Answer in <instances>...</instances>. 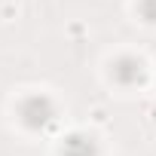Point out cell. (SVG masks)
I'll list each match as a JSON object with an SVG mask.
<instances>
[{"label":"cell","mask_w":156,"mask_h":156,"mask_svg":"<svg viewBox=\"0 0 156 156\" xmlns=\"http://www.w3.org/2000/svg\"><path fill=\"white\" fill-rule=\"evenodd\" d=\"M144 73H147L144 61L135 58V55H122V58H116L110 64V76H113V83H119V86H138L144 80Z\"/></svg>","instance_id":"2"},{"label":"cell","mask_w":156,"mask_h":156,"mask_svg":"<svg viewBox=\"0 0 156 156\" xmlns=\"http://www.w3.org/2000/svg\"><path fill=\"white\" fill-rule=\"evenodd\" d=\"M19 119H22V126L31 129V132L49 129V126L55 122V104H52V98H46V95H28V98H22V104H19Z\"/></svg>","instance_id":"1"},{"label":"cell","mask_w":156,"mask_h":156,"mask_svg":"<svg viewBox=\"0 0 156 156\" xmlns=\"http://www.w3.org/2000/svg\"><path fill=\"white\" fill-rule=\"evenodd\" d=\"M138 12H141L144 22L156 25V0H141V3H138Z\"/></svg>","instance_id":"4"},{"label":"cell","mask_w":156,"mask_h":156,"mask_svg":"<svg viewBox=\"0 0 156 156\" xmlns=\"http://www.w3.org/2000/svg\"><path fill=\"white\" fill-rule=\"evenodd\" d=\"M61 156H98V144L89 135H67L61 144Z\"/></svg>","instance_id":"3"}]
</instances>
